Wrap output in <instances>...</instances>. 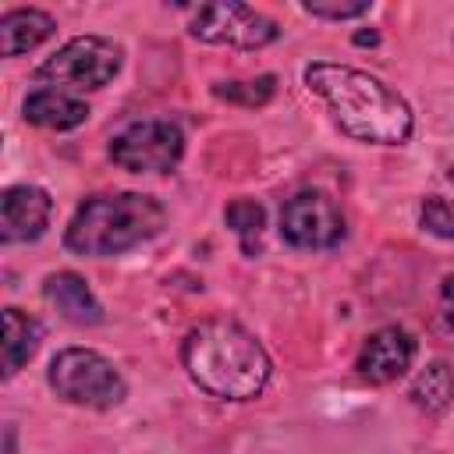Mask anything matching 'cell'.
I'll use <instances>...</instances> for the list:
<instances>
[{"instance_id": "13", "label": "cell", "mask_w": 454, "mask_h": 454, "mask_svg": "<svg viewBox=\"0 0 454 454\" xmlns=\"http://www.w3.org/2000/svg\"><path fill=\"white\" fill-rule=\"evenodd\" d=\"M57 32L53 14L39 11V7H14L0 18V46L4 57H21L28 50H35L39 43H46Z\"/></svg>"}, {"instance_id": "9", "label": "cell", "mask_w": 454, "mask_h": 454, "mask_svg": "<svg viewBox=\"0 0 454 454\" xmlns=\"http://www.w3.org/2000/svg\"><path fill=\"white\" fill-rule=\"evenodd\" d=\"M53 199L39 184H11L0 195V238L4 245H25L46 234Z\"/></svg>"}, {"instance_id": "3", "label": "cell", "mask_w": 454, "mask_h": 454, "mask_svg": "<svg viewBox=\"0 0 454 454\" xmlns=\"http://www.w3.org/2000/svg\"><path fill=\"white\" fill-rule=\"evenodd\" d=\"M167 223L160 199L145 192H99L78 202L64 227V248L74 255H121L156 238Z\"/></svg>"}, {"instance_id": "12", "label": "cell", "mask_w": 454, "mask_h": 454, "mask_svg": "<svg viewBox=\"0 0 454 454\" xmlns=\"http://www.w3.org/2000/svg\"><path fill=\"white\" fill-rule=\"evenodd\" d=\"M25 121L35 124V128H46V131H71L78 124L89 121V106L60 89H35L25 96V106H21Z\"/></svg>"}, {"instance_id": "11", "label": "cell", "mask_w": 454, "mask_h": 454, "mask_svg": "<svg viewBox=\"0 0 454 454\" xmlns=\"http://www.w3.org/2000/svg\"><path fill=\"white\" fill-rule=\"evenodd\" d=\"M43 294L46 301L74 326H96L103 323V305L96 301L92 287L85 284V277L71 273V270H60V273H50L43 280Z\"/></svg>"}, {"instance_id": "16", "label": "cell", "mask_w": 454, "mask_h": 454, "mask_svg": "<svg viewBox=\"0 0 454 454\" xmlns=\"http://www.w3.org/2000/svg\"><path fill=\"white\" fill-rule=\"evenodd\" d=\"M223 220L238 234L241 252L245 255H255L259 252V238H262V223H266V209L255 199H234V202H227Z\"/></svg>"}, {"instance_id": "14", "label": "cell", "mask_w": 454, "mask_h": 454, "mask_svg": "<svg viewBox=\"0 0 454 454\" xmlns=\"http://www.w3.org/2000/svg\"><path fill=\"white\" fill-rule=\"evenodd\" d=\"M43 340V323L14 305L4 309V380H11L35 351Z\"/></svg>"}, {"instance_id": "15", "label": "cell", "mask_w": 454, "mask_h": 454, "mask_svg": "<svg viewBox=\"0 0 454 454\" xmlns=\"http://www.w3.org/2000/svg\"><path fill=\"white\" fill-rule=\"evenodd\" d=\"M408 397H411L422 411H443V408L454 401V369H450L447 362H429V365L415 376Z\"/></svg>"}, {"instance_id": "6", "label": "cell", "mask_w": 454, "mask_h": 454, "mask_svg": "<svg viewBox=\"0 0 454 454\" xmlns=\"http://www.w3.org/2000/svg\"><path fill=\"white\" fill-rule=\"evenodd\" d=\"M192 39L209 43V46H231V50H262L280 39V28L273 18L262 11L238 4V0H220V4H199L188 21Z\"/></svg>"}, {"instance_id": "10", "label": "cell", "mask_w": 454, "mask_h": 454, "mask_svg": "<svg viewBox=\"0 0 454 454\" xmlns=\"http://www.w3.org/2000/svg\"><path fill=\"white\" fill-rule=\"evenodd\" d=\"M415 348L419 344L404 326H380L376 333L365 337L355 358V369L365 383H394L411 369Z\"/></svg>"}, {"instance_id": "18", "label": "cell", "mask_w": 454, "mask_h": 454, "mask_svg": "<svg viewBox=\"0 0 454 454\" xmlns=\"http://www.w3.org/2000/svg\"><path fill=\"white\" fill-rule=\"evenodd\" d=\"M419 223L433 234V238H443V241H454V202L440 199V195H429L419 209Z\"/></svg>"}, {"instance_id": "1", "label": "cell", "mask_w": 454, "mask_h": 454, "mask_svg": "<svg viewBox=\"0 0 454 454\" xmlns=\"http://www.w3.org/2000/svg\"><path fill=\"white\" fill-rule=\"evenodd\" d=\"M309 92H316L333 124L365 145H404L415 131V114L404 103L401 92H394L387 82L376 74L351 67V64H333V60H312L301 71Z\"/></svg>"}, {"instance_id": "5", "label": "cell", "mask_w": 454, "mask_h": 454, "mask_svg": "<svg viewBox=\"0 0 454 454\" xmlns=\"http://www.w3.org/2000/svg\"><path fill=\"white\" fill-rule=\"evenodd\" d=\"M124 64V50L106 35H74L53 57L35 67L39 82L64 85L74 92H96L117 78Z\"/></svg>"}, {"instance_id": "8", "label": "cell", "mask_w": 454, "mask_h": 454, "mask_svg": "<svg viewBox=\"0 0 454 454\" xmlns=\"http://www.w3.org/2000/svg\"><path fill=\"white\" fill-rule=\"evenodd\" d=\"M344 231L348 227H344L340 206L319 188H305L280 206V238L291 248L323 252V248L340 245Z\"/></svg>"}, {"instance_id": "22", "label": "cell", "mask_w": 454, "mask_h": 454, "mask_svg": "<svg viewBox=\"0 0 454 454\" xmlns=\"http://www.w3.org/2000/svg\"><path fill=\"white\" fill-rule=\"evenodd\" d=\"M447 181H450V184H454V167H450V170H447Z\"/></svg>"}, {"instance_id": "7", "label": "cell", "mask_w": 454, "mask_h": 454, "mask_svg": "<svg viewBox=\"0 0 454 454\" xmlns=\"http://www.w3.org/2000/svg\"><path fill=\"white\" fill-rule=\"evenodd\" d=\"M106 156L128 174H167L184 156V131L174 121H135L110 138Z\"/></svg>"}, {"instance_id": "20", "label": "cell", "mask_w": 454, "mask_h": 454, "mask_svg": "<svg viewBox=\"0 0 454 454\" xmlns=\"http://www.w3.org/2000/svg\"><path fill=\"white\" fill-rule=\"evenodd\" d=\"M440 305H443V319H447V326L454 330V273H447L443 284H440Z\"/></svg>"}, {"instance_id": "4", "label": "cell", "mask_w": 454, "mask_h": 454, "mask_svg": "<svg viewBox=\"0 0 454 454\" xmlns=\"http://www.w3.org/2000/svg\"><path fill=\"white\" fill-rule=\"evenodd\" d=\"M46 383L53 394L67 404L92 408V411H110L128 397V383L117 372V365L92 351V348H64L50 358Z\"/></svg>"}, {"instance_id": "19", "label": "cell", "mask_w": 454, "mask_h": 454, "mask_svg": "<svg viewBox=\"0 0 454 454\" xmlns=\"http://www.w3.org/2000/svg\"><path fill=\"white\" fill-rule=\"evenodd\" d=\"M301 11L312 14V18H326V21H348V18L369 14L372 0H351V4H344V0H309V4H301Z\"/></svg>"}, {"instance_id": "21", "label": "cell", "mask_w": 454, "mask_h": 454, "mask_svg": "<svg viewBox=\"0 0 454 454\" xmlns=\"http://www.w3.org/2000/svg\"><path fill=\"white\" fill-rule=\"evenodd\" d=\"M355 43H362V46H365V43H376V32H358Z\"/></svg>"}, {"instance_id": "2", "label": "cell", "mask_w": 454, "mask_h": 454, "mask_svg": "<svg viewBox=\"0 0 454 454\" xmlns=\"http://www.w3.org/2000/svg\"><path fill=\"white\" fill-rule=\"evenodd\" d=\"M181 362L192 383L216 401H252L273 376V362L255 333L227 316L192 326L181 344Z\"/></svg>"}, {"instance_id": "17", "label": "cell", "mask_w": 454, "mask_h": 454, "mask_svg": "<svg viewBox=\"0 0 454 454\" xmlns=\"http://www.w3.org/2000/svg\"><path fill=\"white\" fill-rule=\"evenodd\" d=\"M277 92V78L273 74H259V78H245V82H213V96L234 106H266Z\"/></svg>"}]
</instances>
